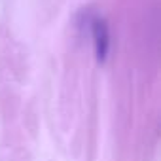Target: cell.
I'll use <instances>...</instances> for the list:
<instances>
[{
  "label": "cell",
  "instance_id": "obj_1",
  "mask_svg": "<svg viewBox=\"0 0 161 161\" xmlns=\"http://www.w3.org/2000/svg\"><path fill=\"white\" fill-rule=\"evenodd\" d=\"M93 38H95V51H97V57L99 61H104L106 59V53H108V44H110V36H108V27L104 23V19L101 17H95L93 19Z\"/></svg>",
  "mask_w": 161,
  "mask_h": 161
}]
</instances>
